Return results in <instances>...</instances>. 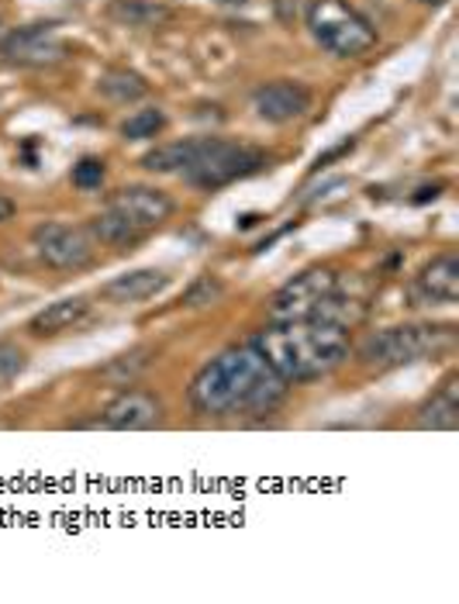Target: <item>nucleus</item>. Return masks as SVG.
Wrapping results in <instances>:
<instances>
[{"label":"nucleus","mask_w":459,"mask_h":604,"mask_svg":"<svg viewBox=\"0 0 459 604\" xmlns=\"http://www.w3.org/2000/svg\"><path fill=\"white\" fill-rule=\"evenodd\" d=\"M287 387L252 343L232 346L194 374L190 408L200 418H266L284 405Z\"/></svg>","instance_id":"obj_1"},{"label":"nucleus","mask_w":459,"mask_h":604,"mask_svg":"<svg viewBox=\"0 0 459 604\" xmlns=\"http://www.w3.org/2000/svg\"><path fill=\"white\" fill-rule=\"evenodd\" d=\"M270 152L249 142L200 136L184 142H166L142 155V170L149 173H176L197 191H221L228 183L256 176L270 170Z\"/></svg>","instance_id":"obj_2"},{"label":"nucleus","mask_w":459,"mask_h":604,"mask_svg":"<svg viewBox=\"0 0 459 604\" xmlns=\"http://www.w3.org/2000/svg\"><path fill=\"white\" fill-rule=\"evenodd\" d=\"M252 346L287 384H312L336 374L352 349L346 328L315 319L270 322L252 335Z\"/></svg>","instance_id":"obj_3"},{"label":"nucleus","mask_w":459,"mask_h":604,"mask_svg":"<svg viewBox=\"0 0 459 604\" xmlns=\"http://www.w3.org/2000/svg\"><path fill=\"white\" fill-rule=\"evenodd\" d=\"M456 332L452 325H394L384 332H370L360 349H356V359H360L363 370L373 374H387V370H401V366H412L425 356H436L452 349Z\"/></svg>","instance_id":"obj_4"},{"label":"nucleus","mask_w":459,"mask_h":604,"mask_svg":"<svg viewBox=\"0 0 459 604\" xmlns=\"http://www.w3.org/2000/svg\"><path fill=\"white\" fill-rule=\"evenodd\" d=\"M304 21H308L312 39L339 60H360L380 42L373 21L349 0H308Z\"/></svg>","instance_id":"obj_5"},{"label":"nucleus","mask_w":459,"mask_h":604,"mask_svg":"<svg viewBox=\"0 0 459 604\" xmlns=\"http://www.w3.org/2000/svg\"><path fill=\"white\" fill-rule=\"evenodd\" d=\"M342 270L339 267H308L297 277H291L270 301V322H297V319H318L321 304L339 291L342 283Z\"/></svg>","instance_id":"obj_6"},{"label":"nucleus","mask_w":459,"mask_h":604,"mask_svg":"<svg viewBox=\"0 0 459 604\" xmlns=\"http://www.w3.org/2000/svg\"><path fill=\"white\" fill-rule=\"evenodd\" d=\"M32 249L45 262L48 270H87L94 262V239L90 231L80 225H66V222H42L32 228Z\"/></svg>","instance_id":"obj_7"},{"label":"nucleus","mask_w":459,"mask_h":604,"mask_svg":"<svg viewBox=\"0 0 459 604\" xmlns=\"http://www.w3.org/2000/svg\"><path fill=\"white\" fill-rule=\"evenodd\" d=\"M0 60L21 69H45L69 60V42L59 39L56 24H24L0 39Z\"/></svg>","instance_id":"obj_8"},{"label":"nucleus","mask_w":459,"mask_h":604,"mask_svg":"<svg viewBox=\"0 0 459 604\" xmlns=\"http://www.w3.org/2000/svg\"><path fill=\"white\" fill-rule=\"evenodd\" d=\"M105 207L142 235L156 231L176 215V201L160 187H149V183H129V187L108 194Z\"/></svg>","instance_id":"obj_9"},{"label":"nucleus","mask_w":459,"mask_h":604,"mask_svg":"<svg viewBox=\"0 0 459 604\" xmlns=\"http://www.w3.org/2000/svg\"><path fill=\"white\" fill-rule=\"evenodd\" d=\"M412 304L415 308H446L459 301V252L442 249L431 256L412 280Z\"/></svg>","instance_id":"obj_10"},{"label":"nucleus","mask_w":459,"mask_h":604,"mask_svg":"<svg viewBox=\"0 0 459 604\" xmlns=\"http://www.w3.org/2000/svg\"><path fill=\"white\" fill-rule=\"evenodd\" d=\"M163 422V405L149 390H121L97 414V425L108 432H145Z\"/></svg>","instance_id":"obj_11"},{"label":"nucleus","mask_w":459,"mask_h":604,"mask_svg":"<svg viewBox=\"0 0 459 604\" xmlns=\"http://www.w3.org/2000/svg\"><path fill=\"white\" fill-rule=\"evenodd\" d=\"M312 104H315L312 87H304L297 80H270L252 90V111H256L260 121H270V125L297 121L312 111Z\"/></svg>","instance_id":"obj_12"},{"label":"nucleus","mask_w":459,"mask_h":604,"mask_svg":"<svg viewBox=\"0 0 459 604\" xmlns=\"http://www.w3.org/2000/svg\"><path fill=\"white\" fill-rule=\"evenodd\" d=\"M166 287H170V277L163 270L139 267V270L111 277L105 287H100V298L111 301V304H139V301H149V298L163 294Z\"/></svg>","instance_id":"obj_13"},{"label":"nucleus","mask_w":459,"mask_h":604,"mask_svg":"<svg viewBox=\"0 0 459 604\" xmlns=\"http://www.w3.org/2000/svg\"><path fill=\"white\" fill-rule=\"evenodd\" d=\"M459 425V374L449 370L442 384L425 398L418 408V429L431 432H452Z\"/></svg>","instance_id":"obj_14"},{"label":"nucleus","mask_w":459,"mask_h":604,"mask_svg":"<svg viewBox=\"0 0 459 604\" xmlns=\"http://www.w3.org/2000/svg\"><path fill=\"white\" fill-rule=\"evenodd\" d=\"M90 314V301L87 298H59L53 304H45L39 314L29 319V332L35 338H53V335H63L69 328H76Z\"/></svg>","instance_id":"obj_15"},{"label":"nucleus","mask_w":459,"mask_h":604,"mask_svg":"<svg viewBox=\"0 0 459 604\" xmlns=\"http://www.w3.org/2000/svg\"><path fill=\"white\" fill-rule=\"evenodd\" d=\"M105 18L121 29H163L173 21V8L166 0H108Z\"/></svg>","instance_id":"obj_16"},{"label":"nucleus","mask_w":459,"mask_h":604,"mask_svg":"<svg viewBox=\"0 0 459 604\" xmlns=\"http://www.w3.org/2000/svg\"><path fill=\"white\" fill-rule=\"evenodd\" d=\"M97 94L108 97L111 104H135L149 97V80L129 66H108L97 76Z\"/></svg>","instance_id":"obj_17"},{"label":"nucleus","mask_w":459,"mask_h":604,"mask_svg":"<svg viewBox=\"0 0 459 604\" xmlns=\"http://www.w3.org/2000/svg\"><path fill=\"white\" fill-rule=\"evenodd\" d=\"M87 231H90L94 242L111 246V249H132V246H139L145 239L142 231H135L129 222H121L118 215H111L108 207H100V215H94L87 222Z\"/></svg>","instance_id":"obj_18"},{"label":"nucleus","mask_w":459,"mask_h":604,"mask_svg":"<svg viewBox=\"0 0 459 604\" xmlns=\"http://www.w3.org/2000/svg\"><path fill=\"white\" fill-rule=\"evenodd\" d=\"M152 359H156V349H152V346H135V349H129V353L114 356V359L105 366V370H100V377L111 380V384H132L139 374L149 370Z\"/></svg>","instance_id":"obj_19"},{"label":"nucleus","mask_w":459,"mask_h":604,"mask_svg":"<svg viewBox=\"0 0 459 604\" xmlns=\"http://www.w3.org/2000/svg\"><path fill=\"white\" fill-rule=\"evenodd\" d=\"M225 291H228V283H225L218 273H200V277H194V280L187 283V291H184L181 304L190 308V311H200V308L218 304V301L225 298Z\"/></svg>","instance_id":"obj_20"},{"label":"nucleus","mask_w":459,"mask_h":604,"mask_svg":"<svg viewBox=\"0 0 459 604\" xmlns=\"http://www.w3.org/2000/svg\"><path fill=\"white\" fill-rule=\"evenodd\" d=\"M163 128H166V115H163L160 108H145V111H135L132 118H124V121H121V139H124V142L156 139Z\"/></svg>","instance_id":"obj_21"},{"label":"nucleus","mask_w":459,"mask_h":604,"mask_svg":"<svg viewBox=\"0 0 459 604\" xmlns=\"http://www.w3.org/2000/svg\"><path fill=\"white\" fill-rule=\"evenodd\" d=\"M105 176H108V166H105V160H97V155H84L69 173L73 187H80V191H97L100 183H105Z\"/></svg>","instance_id":"obj_22"},{"label":"nucleus","mask_w":459,"mask_h":604,"mask_svg":"<svg viewBox=\"0 0 459 604\" xmlns=\"http://www.w3.org/2000/svg\"><path fill=\"white\" fill-rule=\"evenodd\" d=\"M24 366H29V356H24V349L14 346L11 338H0V380L21 377Z\"/></svg>","instance_id":"obj_23"},{"label":"nucleus","mask_w":459,"mask_h":604,"mask_svg":"<svg viewBox=\"0 0 459 604\" xmlns=\"http://www.w3.org/2000/svg\"><path fill=\"white\" fill-rule=\"evenodd\" d=\"M14 212H18V204H14L8 194H0V225L11 222V218H14Z\"/></svg>","instance_id":"obj_24"},{"label":"nucleus","mask_w":459,"mask_h":604,"mask_svg":"<svg viewBox=\"0 0 459 604\" xmlns=\"http://www.w3.org/2000/svg\"><path fill=\"white\" fill-rule=\"evenodd\" d=\"M218 4H225V8H249L252 0H218Z\"/></svg>","instance_id":"obj_25"},{"label":"nucleus","mask_w":459,"mask_h":604,"mask_svg":"<svg viewBox=\"0 0 459 604\" xmlns=\"http://www.w3.org/2000/svg\"><path fill=\"white\" fill-rule=\"evenodd\" d=\"M418 4H425V8H442L446 0H418Z\"/></svg>","instance_id":"obj_26"},{"label":"nucleus","mask_w":459,"mask_h":604,"mask_svg":"<svg viewBox=\"0 0 459 604\" xmlns=\"http://www.w3.org/2000/svg\"><path fill=\"white\" fill-rule=\"evenodd\" d=\"M0 29H4V18H0Z\"/></svg>","instance_id":"obj_27"}]
</instances>
